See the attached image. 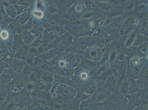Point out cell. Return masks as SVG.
Wrapping results in <instances>:
<instances>
[{"label": "cell", "mask_w": 148, "mask_h": 110, "mask_svg": "<svg viewBox=\"0 0 148 110\" xmlns=\"http://www.w3.org/2000/svg\"><path fill=\"white\" fill-rule=\"evenodd\" d=\"M110 93L103 86L98 87L91 96V101L92 103H103L107 100Z\"/></svg>", "instance_id": "cell-1"}, {"label": "cell", "mask_w": 148, "mask_h": 110, "mask_svg": "<svg viewBox=\"0 0 148 110\" xmlns=\"http://www.w3.org/2000/svg\"><path fill=\"white\" fill-rule=\"evenodd\" d=\"M80 103L78 97L74 98L67 103L65 110H80Z\"/></svg>", "instance_id": "cell-2"}, {"label": "cell", "mask_w": 148, "mask_h": 110, "mask_svg": "<svg viewBox=\"0 0 148 110\" xmlns=\"http://www.w3.org/2000/svg\"><path fill=\"white\" fill-rule=\"evenodd\" d=\"M97 88L98 86L96 84H90L83 86V87H82L79 90H77L87 94L92 95Z\"/></svg>", "instance_id": "cell-4"}, {"label": "cell", "mask_w": 148, "mask_h": 110, "mask_svg": "<svg viewBox=\"0 0 148 110\" xmlns=\"http://www.w3.org/2000/svg\"><path fill=\"white\" fill-rule=\"evenodd\" d=\"M119 89L120 92L125 97L130 94V86L128 83L127 82H124L122 84L119 85Z\"/></svg>", "instance_id": "cell-5"}, {"label": "cell", "mask_w": 148, "mask_h": 110, "mask_svg": "<svg viewBox=\"0 0 148 110\" xmlns=\"http://www.w3.org/2000/svg\"><path fill=\"white\" fill-rule=\"evenodd\" d=\"M33 14L35 17L39 19H41L43 17L44 13L41 10H34L33 11Z\"/></svg>", "instance_id": "cell-6"}, {"label": "cell", "mask_w": 148, "mask_h": 110, "mask_svg": "<svg viewBox=\"0 0 148 110\" xmlns=\"http://www.w3.org/2000/svg\"><path fill=\"white\" fill-rule=\"evenodd\" d=\"M133 110H148V105L145 106H138Z\"/></svg>", "instance_id": "cell-8"}, {"label": "cell", "mask_w": 148, "mask_h": 110, "mask_svg": "<svg viewBox=\"0 0 148 110\" xmlns=\"http://www.w3.org/2000/svg\"><path fill=\"white\" fill-rule=\"evenodd\" d=\"M106 110H129L123 107L119 103H113L106 100L103 103Z\"/></svg>", "instance_id": "cell-3"}, {"label": "cell", "mask_w": 148, "mask_h": 110, "mask_svg": "<svg viewBox=\"0 0 148 110\" xmlns=\"http://www.w3.org/2000/svg\"><path fill=\"white\" fill-rule=\"evenodd\" d=\"M80 77L83 80H86L88 77V75L86 72H83L81 74Z\"/></svg>", "instance_id": "cell-9"}, {"label": "cell", "mask_w": 148, "mask_h": 110, "mask_svg": "<svg viewBox=\"0 0 148 110\" xmlns=\"http://www.w3.org/2000/svg\"><path fill=\"white\" fill-rule=\"evenodd\" d=\"M9 34L8 32L6 30L2 31L0 33V37L1 38L4 40H6L8 38Z\"/></svg>", "instance_id": "cell-7"}]
</instances>
